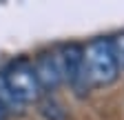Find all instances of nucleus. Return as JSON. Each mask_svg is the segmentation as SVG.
Segmentation results:
<instances>
[{"label": "nucleus", "instance_id": "nucleus-1", "mask_svg": "<svg viewBox=\"0 0 124 120\" xmlns=\"http://www.w3.org/2000/svg\"><path fill=\"white\" fill-rule=\"evenodd\" d=\"M82 69L89 89L108 87L117 80L120 65L111 47V38H93L82 47Z\"/></svg>", "mask_w": 124, "mask_h": 120}, {"label": "nucleus", "instance_id": "nucleus-2", "mask_svg": "<svg viewBox=\"0 0 124 120\" xmlns=\"http://www.w3.org/2000/svg\"><path fill=\"white\" fill-rule=\"evenodd\" d=\"M2 76V82L7 87L9 96L13 98V102L18 107H24V104H31L36 102L42 94V87L38 82V76H36V69H33V62L29 58H16L0 71Z\"/></svg>", "mask_w": 124, "mask_h": 120}, {"label": "nucleus", "instance_id": "nucleus-3", "mask_svg": "<svg viewBox=\"0 0 124 120\" xmlns=\"http://www.w3.org/2000/svg\"><path fill=\"white\" fill-rule=\"evenodd\" d=\"M31 62H33V69H36V76H38L42 91H53V89H58L64 82V62H62L60 47L38 53V58L31 60Z\"/></svg>", "mask_w": 124, "mask_h": 120}, {"label": "nucleus", "instance_id": "nucleus-4", "mask_svg": "<svg viewBox=\"0 0 124 120\" xmlns=\"http://www.w3.org/2000/svg\"><path fill=\"white\" fill-rule=\"evenodd\" d=\"M62 62H64V82L71 85L78 94H86L89 87L84 82V69H82V44H62Z\"/></svg>", "mask_w": 124, "mask_h": 120}, {"label": "nucleus", "instance_id": "nucleus-5", "mask_svg": "<svg viewBox=\"0 0 124 120\" xmlns=\"http://www.w3.org/2000/svg\"><path fill=\"white\" fill-rule=\"evenodd\" d=\"M111 47H113V51H115L117 65H120V67H124V31L111 38Z\"/></svg>", "mask_w": 124, "mask_h": 120}, {"label": "nucleus", "instance_id": "nucleus-6", "mask_svg": "<svg viewBox=\"0 0 124 120\" xmlns=\"http://www.w3.org/2000/svg\"><path fill=\"white\" fill-rule=\"evenodd\" d=\"M5 118H7V111H5L2 104H0V120H5Z\"/></svg>", "mask_w": 124, "mask_h": 120}]
</instances>
